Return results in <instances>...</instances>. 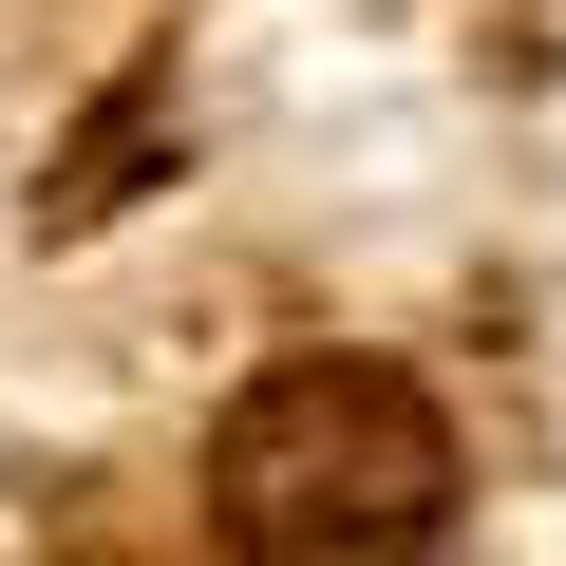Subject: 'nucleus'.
I'll return each instance as SVG.
<instances>
[{
	"mask_svg": "<svg viewBox=\"0 0 566 566\" xmlns=\"http://www.w3.org/2000/svg\"><path fill=\"white\" fill-rule=\"evenodd\" d=\"M208 510H227L245 566H416L453 528V434L378 359H283V378H245Z\"/></svg>",
	"mask_w": 566,
	"mask_h": 566,
	"instance_id": "f257e3e1",
	"label": "nucleus"
}]
</instances>
